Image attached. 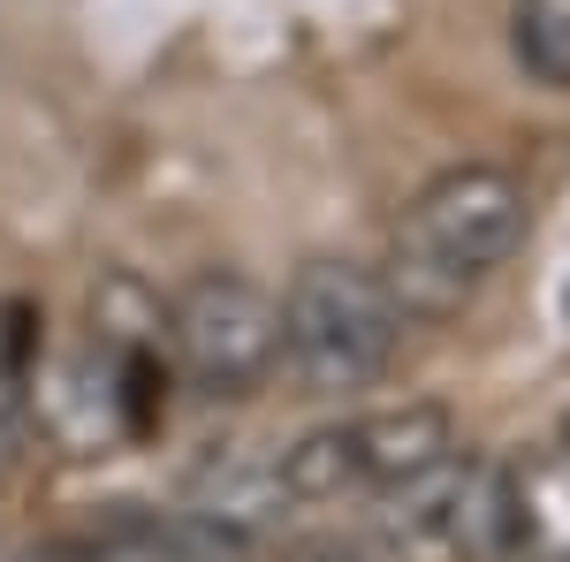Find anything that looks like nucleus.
I'll return each instance as SVG.
<instances>
[{
	"label": "nucleus",
	"mask_w": 570,
	"mask_h": 562,
	"mask_svg": "<svg viewBox=\"0 0 570 562\" xmlns=\"http://www.w3.org/2000/svg\"><path fill=\"white\" fill-rule=\"evenodd\" d=\"M244 548H252V540L190 517V510H168V517L130 510V517L91 524L85 540H69L53 562H244Z\"/></svg>",
	"instance_id": "obj_6"
},
{
	"label": "nucleus",
	"mask_w": 570,
	"mask_h": 562,
	"mask_svg": "<svg viewBox=\"0 0 570 562\" xmlns=\"http://www.w3.org/2000/svg\"><path fill=\"white\" fill-rule=\"evenodd\" d=\"M403 304L389 274L357 259H312L282 289V365L305 395H357L395 365Z\"/></svg>",
	"instance_id": "obj_2"
},
{
	"label": "nucleus",
	"mask_w": 570,
	"mask_h": 562,
	"mask_svg": "<svg viewBox=\"0 0 570 562\" xmlns=\"http://www.w3.org/2000/svg\"><path fill=\"white\" fill-rule=\"evenodd\" d=\"M289 562H365V548H351V540H312V548H297Z\"/></svg>",
	"instance_id": "obj_10"
},
{
	"label": "nucleus",
	"mask_w": 570,
	"mask_h": 562,
	"mask_svg": "<svg viewBox=\"0 0 570 562\" xmlns=\"http://www.w3.org/2000/svg\"><path fill=\"white\" fill-rule=\"evenodd\" d=\"M23 433H31V388H23V335L0 327V479L16 472L23 456Z\"/></svg>",
	"instance_id": "obj_9"
},
{
	"label": "nucleus",
	"mask_w": 570,
	"mask_h": 562,
	"mask_svg": "<svg viewBox=\"0 0 570 562\" xmlns=\"http://www.w3.org/2000/svg\"><path fill=\"white\" fill-rule=\"evenodd\" d=\"M563 319H570V282H563Z\"/></svg>",
	"instance_id": "obj_13"
},
{
	"label": "nucleus",
	"mask_w": 570,
	"mask_h": 562,
	"mask_svg": "<svg viewBox=\"0 0 570 562\" xmlns=\"http://www.w3.org/2000/svg\"><path fill=\"white\" fill-rule=\"evenodd\" d=\"M441 456H456V418L441 403H395V411H365V418H335L312 426L305 441L282 448V486L297 510H327V502H381L419 472H434Z\"/></svg>",
	"instance_id": "obj_3"
},
{
	"label": "nucleus",
	"mask_w": 570,
	"mask_h": 562,
	"mask_svg": "<svg viewBox=\"0 0 570 562\" xmlns=\"http://www.w3.org/2000/svg\"><path fill=\"white\" fill-rule=\"evenodd\" d=\"M532 198L525 183L494 160H464V168H441L389 236V289L403 304V319H449L480 297L502 266L518 259L525 244Z\"/></svg>",
	"instance_id": "obj_1"
},
{
	"label": "nucleus",
	"mask_w": 570,
	"mask_h": 562,
	"mask_svg": "<svg viewBox=\"0 0 570 562\" xmlns=\"http://www.w3.org/2000/svg\"><path fill=\"white\" fill-rule=\"evenodd\" d=\"M556 472H563V486H570V411H563V426H556Z\"/></svg>",
	"instance_id": "obj_11"
},
{
	"label": "nucleus",
	"mask_w": 570,
	"mask_h": 562,
	"mask_svg": "<svg viewBox=\"0 0 570 562\" xmlns=\"http://www.w3.org/2000/svg\"><path fill=\"white\" fill-rule=\"evenodd\" d=\"M510 61L540 91H570V0H510Z\"/></svg>",
	"instance_id": "obj_8"
},
{
	"label": "nucleus",
	"mask_w": 570,
	"mask_h": 562,
	"mask_svg": "<svg viewBox=\"0 0 570 562\" xmlns=\"http://www.w3.org/2000/svg\"><path fill=\"white\" fill-rule=\"evenodd\" d=\"M183 510L220 524V532H236V540H259L266 524H282L297 502H289V486H282V456L228 448V456H206L198 472L183 479Z\"/></svg>",
	"instance_id": "obj_7"
},
{
	"label": "nucleus",
	"mask_w": 570,
	"mask_h": 562,
	"mask_svg": "<svg viewBox=\"0 0 570 562\" xmlns=\"http://www.w3.org/2000/svg\"><path fill=\"white\" fill-rule=\"evenodd\" d=\"M548 562H570V540H563V548H556V555H548Z\"/></svg>",
	"instance_id": "obj_12"
},
{
	"label": "nucleus",
	"mask_w": 570,
	"mask_h": 562,
	"mask_svg": "<svg viewBox=\"0 0 570 562\" xmlns=\"http://www.w3.org/2000/svg\"><path fill=\"white\" fill-rule=\"evenodd\" d=\"M168 357L198 395H252L282 365V297H266L252 274H190L168 297Z\"/></svg>",
	"instance_id": "obj_4"
},
{
	"label": "nucleus",
	"mask_w": 570,
	"mask_h": 562,
	"mask_svg": "<svg viewBox=\"0 0 570 562\" xmlns=\"http://www.w3.org/2000/svg\"><path fill=\"white\" fill-rule=\"evenodd\" d=\"M441 555L456 562H532L540 555V517H532V486L502 456H464L449 510H441Z\"/></svg>",
	"instance_id": "obj_5"
}]
</instances>
